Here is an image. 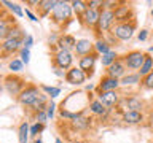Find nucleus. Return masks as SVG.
<instances>
[{
	"mask_svg": "<svg viewBox=\"0 0 153 143\" xmlns=\"http://www.w3.org/2000/svg\"><path fill=\"white\" fill-rule=\"evenodd\" d=\"M72 16H74V11H72L70 2H65V0H57L56 8L50 14L51 21L57 26H67L72 21Z\"/></svg>",
	"mask_w": 153,
	"mask_h": 143,
	"instance_id": "obj_1",
	"label": "nucleus"
},
{
	"mask_svg": "<svg viewBox=\"0 0 153 143\" xmlns=\"http://www.w3.org/2000/svg\"><path fill=\"white\" fill-rule=\"evenodd\" d=\"M113 26H115V14H113V11L112 10H100L97 27L94 29L96 38H104V35L112 30Z\"/></svg>",
	"mask_w": 153,
	"mask_h": 143,
	"instance_id": "obj_2",
	"label": "nucleus"
},
{
	"mask_svg": "<svg viewBox=\"0 0 153 143\" xmlns=\"http://www.w3.org/2000/svg\"><path fill=\"white\" fill-rule=\"evenodd\" d=\"M3 88L7 89V92L10 95H13V97H18L19 94H21V91L26 88V80L22 78V76H19L18 73H8L5 75L3 78Z\"/></svg>",
	"mask_w": 153,
	"mask_h": 143,
	"instance_id": "obj_3",
	"label": "nucleus"
},
{
	"mask_svg": "<svg viewBox=\"0 0 153 143\" xmlns=\"http://www.w3.org/2000/svg\"><path fill=\"white\" fill-rule=\"evenodd\" d=\"M136 30H137V21L134 19V21H129V22L115 24L112 27V30H110V33H112L118 41H129Z\"/></svg>",
	"mask_w": 153,
	"mask_h": 143,
	"instance_id": "obj_4",
	"label": "nucleus"
},
{
	"mask_svg": "<svg viewBox=\"0 0 153 143\" xmlns=\"http://www.w3.org/2000/svg\"><path fill=\"white\" fill-rule=\"evenodd\" d=\"M40 94H42V89H40V86H37V84H32V83H27L26 84V88H24L21 91V94L18 95V102L22 105V107H27V108H30L33 103H35V100L40 97Z\"/></svg>",
	"mask_w": 153,
	"mask_h": 143,
	"instance_id": "obj_5",
	"label": "nucleus"
},
{
	"mask_svg": "<svg viewBox=\"0 0 153 143\" xmlns=\"http://www.w3.org/2000/svg\"><path fill=\"white\" fill-rule=\"evenodd\" d=\"M113 14H115V24H123L136 19V10L128 2H120V5L113 10Z\"/></svg>",
	"mask_w": 153,
	"mask_h": 143,
	"instance_id": "obj_6",
	"label": "nucleus"
},
{
	"mask_svg": "<svg viewBox=\"0 0 153 143\" xmlns=\"http://www.w3.org/2000/svg\"><path fill=\"white\" fill-rule=\"evenodd\" d=\"M53 67H57V69L67 72L69 69L74 67V60H75V56L74 52H69V51H62V49H56L53 52Z\"/></svg>",
	"mask_w": 153,
	"mask_h": 143,
	"instance_id": "obj_7",
	"label": "nucleus"
},
{
	"mask_svg": "<svg viewBox=\"0 0 153 143\" xmlns=\"http://www.w3.org/2000/svg\"><path fill=\"white\" fill-rule=\"evenodd\" d=\"M121 59L124 62L126 70H136V72H139V69H140L142 64H143V59H145V52L134 49V51H129L124 56H121Z\"/></svg>",
	"mask_w": 153,
	"mask_h": 143,
	"instance_id": "obj_8",
	"label": "nucleus"
},
{
	"mask_svg": "<svg viewBox=\"0 0 153 143\" xmlns=\"http://www.w3.org/2000/svg\"><path fill=\"white\" fill-rule=\"evenodd\" d=\"M22 48V40L21 38H5L0 41V57L13 56L14 52H19Z\"/></svg>",
	"mask_w": 153,
	"mask_h": 143,
	"instance_id": "obj_9",
	"label": "nucleus"
},
{
	"mask_svg": "<svg viewBox=\"0 0 153 143\" xmlns=\"http://www.w3.org/2000/svg\"><path fill=\"white\" fill-rule=\"evenodd\" d=\"M96 99L104 105L105 108L112 110L113 107H118L120 100H121V94L118 91H107V92H96Z\"/></svg>",
	"mask_w": 153,
	"mask_h": 143,
	"instance_id": "obj_10",
	"label": "nucleus"
},
{
	"mask_svg": "<svg viewBox=\"0 0 153 143\" xmlns=\"http://www.w3.org/2000/svg\"><path fill=\"white\" fill-rule=\"evenodd\" d=\"M97 59H99L97 52H91V54H88V56L80 57V59H78V69L83 70L88 78H91V76L94 75V67H96Z\"/></svg>",
	"mask_w": 153,
	"mask_h": 143,
	"instance_id": "obj_11",
	"label": "nucleus"
},
{
	"mask_svg": "<svg viewBox=\"0 0 153 143\" xmlns=\"http://www.w3.org/2000/svg\"><path fill=\"white\" fill-rule=\"evenodd\" d=\"M65 83H69L72 86H81L86 83V80H88V76L83 70H80L78 67H72L65 72V76H64Z\"/></svg>",
	"mask_w": 153,
	"mask_h": 143,
	"instance_id": "obj_12",
	"label": "nucleus"
},
{
	"mask_svg": "<svg viewBox=\"0 0 153 143\" xmlns=\"http://www.w3.org/2000/svg\"><path fill=\"white\" fill-rule=\"evenodd\" d=\"M124 105L123 111H142L143 110V100L137 95H129V97H121L118 107Z\"/></svg>",
	"mask_w": 153,
	"mask_h": 143,
	"instance_id": "obj_13",
	"label": "nucleus"
},
{
	"mask_svg": "<svg viewBox=\"0 0 153 143\" xmlns=\"http://www.w3.org/2000/svg\"><path fill=\"white\" fill-rule=\"evenodd\" d=\"M14 24H16V19H14L13 14L5 13V10L0 11V41H3L7 38L10 29H11Z\"/></svg>",
	"mask_w": 153,
	"mask_h": 143,
	"instance_id": "obj_14",
	"label": "nucleus"
},
{
	"mask_svg": "<svg viewBox=\"0 0 153 143\" xmlns=\"http://www.w3.org/2000/svg\"><path fill=\"white\" fill-rule=\"evenodd\" d=\"M126 72H128V70H126V67H124V62H123V59H121V56H120L112 65L105 69V75H107V76H112V78H117V80H121L123 76L126 75Z\"/></svg>",
	"mask_w": 153,
	"mask_h": 143,
	"instance_id": "obj_15",
	"label": "nucleus"
},
{
	"mask_svg": "<svg viewBox=\"0 0 153 143\" xmlns=\"http://www.w3.org/2000/svg\"><path fill=\"white\" fill-rule=\"evenodd\" d=\"M118 89H120V80L107 75H104L99 80V84L96 86V92H107V91H118Z\"/></svg>",
	"mask_w": 153,
	"mask_h": 143,
	"instance_id": "obj_16",
	"label": "nucleus"
},
{
	"mask_svg": "<svg viewBox=\"0 0 153 143\" xmlns=\"http://www.w3.org/2000/svg\"><path fill=\"white\" fill-rule=\"evenodd\" d=\"M99 14H100V10H86L85 14L81 16L78 21L83 24L86 29H94L97 27V22H99Z\"/></svg>",
	"mask_w": 153,
	"mask_h": 143,
	"instance_id": "obj_17",
	"label": "nucleus"
},
{
	"mask_svg": "<svg viewBox=\"0 0 153 143\" xmlns=\"http://www.w3.org/2000/svg\"><path fill=\"white\" fill-rule=\"evenodd\" d=\"M91 52H94V43L93 41L88 40V38H80V40H76L74 56H76L80 59V57L88 56V54H91Z\"/></svg>",
	"mask_w": 153,
	"mask_h": 143,
	"instance_id": "obj_18",
	"label": "nucleus"
},
{
	"mask_svg": "<svg viewBox=\"0 0 153 143\" xmlns=\"http://www.w3.org/2000/svg\"><path fill=\"white\" fill-rule=\"evenodd\" d=\"M88 110H89V113L93 114V116H97V118H100V119H107V118H108V114L112 113V110L105 108V107L99 102L97 99L89 100V103H88Z\"/></svg>",
	"mask_w": 153,
	"mask_h": 143,
	"instance_id": "obj_19",
	"label": "nucleus"
},
{
	"mask_svg": "<svg viewBox=\"0 0 153 143\" xmlns=\"http://www.w3.org/2000/svg\"><path fill=\"white\" fill-rule=\"evenodd\" d=\"M75 45H76V38L74 35H70V33H61L59 40H57V43H56V48L57 49H62V51L74 52Z\"/></svg>",
	"mask_w": 153,
	"mask_h": 143,
	"instance_id": "obj_20",
	"label": "nucleus"
},
{
	"mask_svg": "<svg viewBox=\"0 0 153 143\" xmlns=\"http://www.w3.org/2000/svg\"><path fill=\"white\" fill-rule=\"evenodd\" d=\"M93 121L94 119L91 116H86V111H83L81 114H78L74 121H70V126H72V129H75V130H86V129H89L93 126Z\"/></svg>",
	"mask_w": 153,
	"mask_h": 143,
	"instance_id": "obj_21",
	"label": "nucleus"
},
{
	"mask_svg": "<svg viewBox=\"0 0 153 143\" xmlns=\"http://www.w3.org/2000/svg\"><path fill=\"white\" fill-rule=\"evenodd\" d=\"M57 0H38L37 5V11H38V18H48L53 13V10L56 8Z\"/></svg>",
	"mask_w": 153,
	"mask_h": 143,
	"instance_id": "obj_22",
	"label": "nucleus"
},
{
	"mask_svg": "<svg viewBox=\"0 0 153 143\" xmlns=\"http://www.w3.org/2000/svg\"><path fill=\"white\" fill-rule=\"evenodd\" d=\"M121 121L124 124L134 126V124H140V122L145 121V116H143L142 111H123L121 113Z\"/></svg>",
	"mask_w": 153,
	"mask_h": 143,
	"instance_id": "obj_23",
	"label": "nucleus"
},
{
	"mask_svg": "<svg viewBox=\"0 0 153 143\" xmlns=\"http://www.w3.org/2000/svg\"><path fill=\"white\" fill-rule=\"evenodd\" d=\"M48 103H50V97H48L46 94H40V97H38L37 100H35V103L30 107V111L35 114V113H38V111H46V107H48Z\"/></svg>",
	"mask_w": 153,
	"mask_h": 143,
	"instance_id": "obj_24",
	"label": "nucleus"
},
{
	"mask_svg": "<svg viewBox=\"0 0 153 143\" xmlns=\"http://www.w3.org/2000/svg\"><path fill=\"white\" fill-rule=\"evenodd\" d=\"M142 78L139 76L137 72H134V73H126L123 76L121 80H120V86H136V84H140Z\"/></svg>",
	"mask_w": 153,
	"mask_h": 143,
	"instance_id": "obj_25",
	"label": "nucleus"
},
{
	"mask_svg": "<svg viewBox=\"0 0 153 143\" xmlns=\"http://www.w3.org/2000/svg\"><path fill=\"white\" fill-rule=\"evenodd\" d=\"M153 72V57L150 56V54H145V59H143V64H142V67L139 69V76L140 78H143V76H147L148 73H152Z\"/></svg>",
	"mask_w": 153,
	"mask_h": 143,
	"instance_id": "obj_26",
	"label": "nucleus"
},
{
	"mask_svg": "<svg viewBox=\"0 0 153 143\" xmlns=\"http://www.w3.org/2000/svg\"><path fill=\"white\" fill-rule=\"evenodd\" d=\"M70 7H72V11L76 18H81L85 14V11L88 10V5H86L85 0H74V2H70Z\"/></svg>",
	"mask_w": 153,
	"mask_h": 143,
	"instance_id": "obj_27",
	"label": "nucleus"
},
{
	"mask_svg": "<svg viewBox=\"0 0 153 143\" xmlns=\"http://www.w3.org/2000/svg\"><path fill=\"white\" fill-rule=\"evenodd\" d=\"M108 51H112V46L105 41V38H96V41H94V52H97L99 57H100L102 54H105V52H108Z\"/></svg>",
	"mask_w": 153,
	"mask_h": 143,
	"instance_id": "obj_28",
	"label": "nucleus"
},
{
	"mask_svg": "<svg viewBox=\"0 0 153 143\" xmlns=\"http://www.w3.org/2000/svg\"><path fill=\"white\" fill-rule=\"evenodd\" d=\"M118 57H120L118 52L115 51V49H112V51H108V52H105V54H102L99 59H100V64H102V67H105V69H107V67L112 65L113 62L118 59Z\"/></svg>",
	"mask_w": 153,
	"mask_h": 143,
	"instance_id": "obj_29",
	"label": "nucleus"
},
{
	"mask_svg": "<svg viewBox=\"0 0 153 143\" xmlns=\"http://www.w3.org/2000/svg\"><path fill=\"white\" fill-rule=\"evenodd\" d=\"M3 5V7H7V10L10 11V14H13V16H18V18H22L24 16V10L22 7H19L18 3H13V2H7V0H3V2H0Z\"/></svg>",
	"mask_w": 153,
	"mask_h": 143,
	"instance_id": "obj_30",
	"label": "nucleus"
},
{
	"mask_svg": "<svg viewBox=\"0 0 153 143\" xmlns=\"http://www.w3.org/2000/svg\"><path fill=\"white\" fill-rule=\"evenodd\" d=\"M29 127H30V124H29L27 121H24L19 124V129H18V140L19 143H27L29 140Z\"/></svg>",
	"mask_w": 153,
	"mask_h": 143,
	"instance_id": "obj_31",
	"label": "nucleus"
},
{
	"mask_svg": "<svg viewBox=\"0 0 153 143\" xmlns=\"http://www.w3.org/2000/svg\"><path fill=\"white\" fill-rule=\"evenodd\" d=\"M86 111V110H85ZM83 111H72V110H67V108H57V114H59L61 119H64V121H74V119L78 116V114H81Z\"/></svg>",
	"mask_w": 153,
	"mask_h": 143,
	"instance_id": "obj_32",
	"label": "nucleus"
},
{
	"mask_svg": "<svg viewBox=\"0 0 153 143\" xmlns=\"http://www.w3.org/2000/svg\"><path fill=\"white\" fill-rule=\"evenodd\" d=\"M40 89L43 94H46L50 100L56 99L57 95H61V88L59 86H48V84H40Z\"/></svg>",
	"mask_w": 153,
	"mask_h": 143,
	"instance_id": "obj_33",
	"label": "nucleus"
},
{
	"mask_svg": "<svg viewBox=\"0 0 153 143\" xmlns=\"http://www.w3.org/2000/svg\"><path fill=\"white\" fill-rule=\"evenodd\" d=\"M45 127H46V124L33 122V124H30V127H29V135L33 137V138H37V137H38V133H42L43 130H45Z\"/></svg>",
	"mask_w": 153,
	"mask_h": 143,
	"instance_id": "obj_34",
	"label": "nucleus"
},
{
	"mask_svg": "<svg viewBox=\"0 0 153 143\" xmlns=\"http://www.w3.org/2000/svg\"><path fill=\"white\" fill-rule=\"evenodd\" d=\"M22 67H24V64L21 62L19 57H14V59H11L8 62V69L11 70V73H19L22 70Z\"/></svg>",
	"mask_w": 153,
	"mask_h": 143,
	"instance_id": "obj_35",
	"label": "nucleus"
},
{
	"mask_svg": "<svg viewBox=\"0 0 153 143\" xmlns=\"http://www.w3.org/2000/svg\"><path fill=\"white\" fill-rule=\"evenodd\" d=\"M19 59L24 65H29V62H30V49H26V48H21V51H19Z\"/></svg>",
	"mask_w": 153,
	"mask_h": 143,
	"instance_id": "obj_36",
	"label": "nucleus"
},
{
	"mask_svg": "<svg viewBox=\"0 0 153 143\" xmlns=\"http://www.w3.org/2000/svg\"><path fill=\"white\" fill-rule=\"evenodd\" d=\"M140 84L145 89H153V72H152V73H148L147 76H143L142 81H140Z\"/></svg>",
	"mask_w": 153,
	"mask_h": 143,
	"instance_id": "obj_37",
	"label": "nucleus"
},
{
	"mask_svg": "<svg viewBox=\"0 0 153 143\" xmlns=\"http://www.w3.org/2000/svg\"><path fill=\"white\" fill-rule=\"evenodd\" d=\"M56 108H57L56 102H54V100H50V103H48V107H46V116H48V119H53V118H54Z\"/></svg>",
	"mask_w": 153,
	"mask_h": 143,
	"instance_id": "obj_38",
	"label": "nucleus"
},
{
	"mask_svg": "<svg viewBox=\"0 0 153 143\" xmlns=\"http://www.w3.org/2000/svg\"><path fill=\"white\" fill-rule=\"evenodd\" d=\"M120 5L118 0H102V10H113Z\"/></svg>",
	"mask_w": 153,
	"mask_h": 143,
	"instance_id": "obj_39",
	"label": "nucleus"
},
{
	"mask_svg": "<svg viewBox=\"0 0 153 143\" xmlns=\"http://www.w3.org/2000/svg\"><path fill=\"white\" fill-rule=\"evenodd\" d=\"M33 119L35 122H42V124H46L48 122V116H46V111H38L33 114Z\"/></svg>",
	"mask_w": 153,
	"mask_h": 143,
	"instance_id": "obj_40",
	"label": "nucleus"
},
{
	"mask_svg": "<svg viewBox=\"0 0 153 143\" xmlns=\"http://www.w3.org/2000/svg\"><path fill=\"white\" fill-rule=\"evenodd\" d=\"M89 10H102V0H89L86 2Z\"/></svg>",
	"mask_w": 153,
	"mask_h": 143,
	"instance_id": "obj_41",
	"label": "nucleus"
},
{
	"mask_svg": "<svg viewBox=\"0 0 153 143\" xmlns=\"http://www.w3.org/2000/svg\"><path fill=\"white\" fill-rule=\"evenodd\" d=\"M32 46H33V37L27 33V35L24 37V40H22V48H26V49H30Z\"/></svg>",
	"mask_w": 153,
	"mask_h": 143,
	"instance_id": "obj_42",
	"label": "nucleus"
},
{
	"mask_svg": "<svg viewBox=\"0 0 153 143\" xmlns=\"http://www.w3.org/2000/svg\"><path fill=\"white\" fill-rule=\"evenodd\" d=\"M24 16H27L32 22H38V16L33 11H30V10H27V8H26V11H24Z\"/></svg>",
	"mask_w": 153,
	"mask_h": 143,
	"instance_id": "obj_43",
	"label": "nucleus"
},
{
	"mask_svg": "<svg viewBox=\"0 0 153 143\" xmlns=\"http://www.w3.org/2000/svg\"><path fill=\"white\" fill-rule=\"evenodd\" d=\"M137 38H139V41H145L148 38V30L147 29H140V32L137 33Z\"/></svg>",
	"mask_w": 153,
	"mask_h": 143,
	"instance_id": "obj_44",
	"label": "nucleus"
},
{
	"mask_svg": "<svg viewBox=\"0 0 153 143\" xmlns=\"http://www.w3.org/2000/svg\"><path fill=\"white\" fill-rule=\"evenodd\" d=\"M53 73H54L57 78H64V76H65V72L61 70V69H57V67H53Z\"/></svg>",
	"mask_w": 153,
	"mask_h": 143,
	"instance_id": "obj_45",
	"label": "nucleus"
},
{
	"mask_svg": "<svg viewBox=\"0 0 153 143\" xmlns=\"http://www.w3.org/2000/svg\"><path fill=\"white\" fill-rule=\"evenodd\" d=\"M93 89H94V86H93V84H86V86H85V91H86V92H91Z\"/></svg>",
	"mask_w": 153,
	"mask_h": 143,
	"instance_id": "obj_46",
	"label": "nucleus"
},
{
	"mask_svg": "<svg viewBox=\"0 0 153 143\" xmlns=\"http://www.w3.org/2000/svg\"><path fill=\"white\" fill-rule=\"evenodd\" d=\"M32 143H43V142H42V138H40V137H37V138H35V140H33Z\"/></svg>",
	"mask_w": 153,
	"mask_h": 143,
	"instance_id": "obj_47",
	"label": "nucleus"
},
{
	"mask_svg": "<svg viewBox=\"0 0 153 143\" xmlns=\"http://www.w3.org/2000/svg\"><path fill=\"white\" fill-rule=\"evenodd\" d=\"M54 143H65V142H64V140H62V138H59V137H57Z\"/></svg>",
	"mask_w": 153,
	"mask_h": 143,
	"instance_id": "obj_48",
	"label": "nucleus"
},
{
	"mask_svg": "<svg viewBox=\"0 0 153 143\" xmlns=\"http://www.w3.org/2000/svg\"><path fill=\"white\" fill-rule=\"evenodd\" d=\"M2 89H3V81L0 80V92H2Z\"/></svg>",
	"mask_w": 153,
	"mask_h": 143,
	"instance_id": "obj_49",
	"label": "nucleus"
},
{
	"mask_svg": "<svg viewBox=\"0 0 153 143\" xmlns=\"http://www.w3.org/2000/svg\"><path fill=\"white\" fill-rule=\"evenodd\" d=\"M148 52H153V46H150V48H148Z\"/></svg>",
	"mask_w": 153,
	"mask_h": 143,
	"instance_id": "obj_50",
	"label": "nucleus"
},
{
	"mask_svg": "<svg viewBox=\"0 0 153 143\" xmlns=\"http://www.w3.org/2000/svg\"><path fill=\"white\" fill-rule=\"evenodd\" d=\"M150 13H152V16H153V7H152V11H150Z\"/></svg>",
	"mask_w": 153,
	"mask_h": 143,
	"instance_id": "obj_51",
	"label": "nucleus"
},
{
	"mask_svg": "<svg viewBox=\"0 0 153 143\" xmlns=\"http://www.w3.org/2000/svg\"><path fill=\"white\" fill-rule=\"evenodd\" d=\"M0 70H2V64H0Z\"/></svg>",
	"mask_w": 153,
	"mask_h": 143,
	"instance_id": "obj_52",
	"label": "nucleus"
},
{
	"mask_svg": "<svg viewBox=\"0 0 153 143\" xmlns=\"http://www.w3.org/2000/svg\"><path fill=\"white\" fill-rule=\"evenodd\" d=\"M0 5H2V3H0ZM0 11H2V7H0Z\"/></svg>",
	"mask_w": 153,
	"mask_h": 143,
	"instance_id": "obj_53",
	"label": "nucleus"
},
{
	"mask_svg": "<svg viewBox=\"0 0 153 143\" xmlns=\"http://www.w3.org/2000/svg\"><path fill=\"white\" fill-rule=\"evenodd\" d=\"M81 143H86V142H81Z\"/></svg>",
	"mask_w": 153,
	"mask_h": 143,
	"instance_id": "obj_54",
	"label": "nucleus"
}]
</instances>
